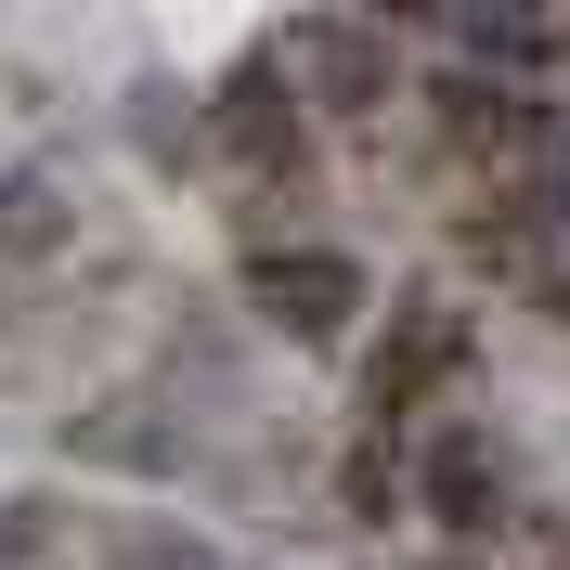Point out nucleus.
<instances>
[{
  "instance_id": "f257e3e1",
  "label": "nucleus",
  "mask_w": 570,
  "mask_h": 570,
  "mask_svg": "<svg viewBox=\"0 0 570 570\" xmlns=\"http://www.w3.org/2000/svg\"><path fill=\"white\" fill-rule=\"evenodd\" d=\"M273 66H285V91L324 105V117H376L390 105V39L376 27H285Z\"/></svg>"
},
{
  "instance_id": "f03ea898",
  "label": "nucleus",
  "mask_w": 570,
  "mask_h": 570,
  "mask_svg": "<svg viewBox=\"0 0 570 570\" xmlns=\"http://www.w3.org/2000/svg\"><path fill=\"white\" fill-rule=\"evenodd\" d=\"M454 363H466V312H454V298H402L390 351L363 363V415H376V428H390V415H415V402L441 390Z\"/></svg>"
},
{
  "instance_id": "7ed1b4c3",
  "label": "nucleus",
  "mask_w": 570,
  "mask_h": 570,
  "mask_svg": "<svg viewBox=\"0 0 570 570\" xmlns=\"http://www.w3.org/2000/svg\"><path fill=\"white\" fill-rule=\"evenodd\" d=\"M247 298L285 324V337H337V324L363 312V259H337V247H259L247 259Z\"/></svg>"
},
{
  "instance_id": "20e7f679",
  "label": "nucleus",
  "mask_w": 570,
  "mask_h": 570,
  "mask_svg": "<svg viewBox=\"0 0 570 570\" xmlns=\"http://www.w3.org/2000/svg\"><path fill=\"white\" fill-rule=\"evenodd\" d=\"M428 519H441V532H493L505 519V454H493V428H441V441H428Z\"/></svg>"
},
{
  "instance_id": "39448f33",
  "label": "nucleus",
  "mask_w": 570,
  "mask_h": 570,
  "mask_svg": "<svg viewBox=\"0 0 570 570\" xmlns=\"http://www.w3.org/2000/svg\"><path fill=\"white\" fill-rule=\"evenodd\" d=\"M220 142H234L247 169H273V156H298V91H285V66H247L234 91H220Z\"/></svg>"
},
{
  "instance_id": "423d86ee",
  "label": "nucleus",
  "mask_w": 570,
  "mask_h": 570,
  "mask_svg": "<svg viewBox=\"0 0 570 570\" xmlns=\"http://www.w3.org/2000/svg\"><path fill=\"white\" fill-rule=\"evenodd\" d=\"M105 570H220V544L181 519H130V532H105Z\"/></svg>"
},
{
  "instance_id": "0eeeda50",
  "label": "nucleus",
  "mask_w": 570,
  "mask_h": 570,
  "mask_svg": "<svg viewBox=\"0 0 570 570\" xmlns=\"http://www.w3.org/2000/svg\"><path fill=\"white\" fill-rule=\"evenodd\" d=\"M66 234V208H52V169H0V259H39Z\"/></svg>"
},
{
  "instance_id": "6e6552de",
  "label": "nucleus",
  "mask_w": 570,
  "mask_h": 570,
  "mask_svg": "<svg viewBox=\"0 0 570 570\" xmlns=\"http://www.w3.org/2000/svg\"><path fill=\"white\" fill-rule=\"evenodd\" d=\"M466 52H493V66H544L558 27H532V13H466Z\"/></svg>"
},
{
  "instance_id": "1a4fd4ad",
  "label": "nucleus",
  "mask_w": 570,
  "mask_h": 570,
  "mask_svg": "<svg viewBox=\"0 0 570 570\" xmlns=\"http://www.w3.org/2000/svg\"><path fill=\"white\" fill-rule=\"evenodd\" d=\"M52 519H66L52 493H13V505H0V558H39V544H52Z\"/></svg>"
},
{
  "instance_id": "9d476101",
  "label": "nucleus",
  "mask_w": 570,
  "mask_h": 570,
  "mask_svg": "<svg viewBox=\"0 0 570 570\" xmlns=\"http://www.w3.org/2000/svg\"><path fill=\"white\" fill-rule=\"evenodd\" d=\"M544 312H558V324H570V273H558V285H544Z\"/></svg>"
}]
</instances>
